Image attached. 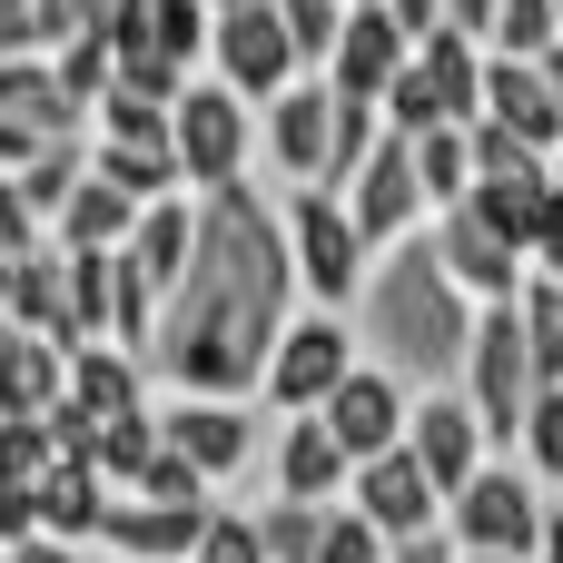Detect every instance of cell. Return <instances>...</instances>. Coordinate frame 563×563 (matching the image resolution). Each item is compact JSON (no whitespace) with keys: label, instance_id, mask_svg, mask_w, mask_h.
Returning a JSON list of instances; mask_svg holds the SVG:
<instances>
[{"label":"cell","instance_id":"1","mask_svg":"<svg viewBox=\"0 0 563 563\" xmlns=\"http://www.w3.org/2000/svg\"><path fill=\"white\" fill-rule=\"evenodd\" d=\"M188 198H198L188 267L158 287V317H148L139 356H148V376H168L188 396H257L267 336L297 307L287 228H277L267 188H247V178H218V188H188Z\"/></svg>","mask_w":563,"mask_h":563},{"label":"cell","instance_id":"2","mask_svg":"<svg viewBox=\"0 0 563 563\" xmlns=\"http://www.w3.org/2000/svg\"><path fill=\"white\" fill-rule=\"evenodd\" d=\"M346 307H356V356L396 366L406 386H455V366H465V327H475V297L445 277V257H435L426 228L386 238V247L366 257V277H356Z\"/></svg>","mask_w":563,"mask_h":563},{"label":"cell","instance_id":"3","mask_svg":"<svg viewBox=\"0 0 563 563\" xmlns=\"http://www.w3.org/2000/svg\"><path fill=\"white\" fill-rule=\"evenodd\" d=\"M544 515H554V495H544V475L525 465V455H485L455 495H445V534L465 544V554H505V563H534L544 544Z\"/></svg>","mask_w":563,"mask_h":563},{"label":"cell","instance_id":"4","mask_svg":"<svg viewBox=\"0 0 563 563\" xmlns=\"http://www.w3.org/2000/svg\"><path fill=\"white\" fill-rule=\"evenodd\" d=\"M455 386H465V406L485 416V445H495V455H515V426H525V396L544 386V376H534V346H525V317H515V297L475 307Z\"/></svg>","mask_w":563,"mask_h":563},{"label":"cell","instance_id":"5","mask_svg":"<svg viewBox=\"0 0 563 563\" xmlns=\"http://www.w3.org/2000/svg\"><path fill=\"white\" fill-rule=\"evenodd\" d=\"M277 228H287V267H297V297L307 307H346L356 297V277H366V228L346 218V198L336 188H287V208H277Z\"/></svg>","mask_w":563,"mask_h":563},{"label":"cell","instance_id":"6","mask_svg":"<svg viewBox=\"0 0 563 563\" xmlns=\"http://www.w3.org/2000/svg\"><path fill=\"white\" fill-rule=\"evenodd\" d=\"M168 148H178V188H218V178H247L257 158V109L228 89V79H198L168 99Z\"/></svg>","mask_w":563,"mask_h":563},{"label":"cell","instance_id":"7","mask_svg":"<svg viewBox=\"0 0 563 563\" xmlns=\"http://www.w3.org/2000/svg\"><path fill=\"white\" fill-rule=\"evenodd\" d=\"M346 366H356V327H346V307H287V327L267 336L257 396H267L277 416H307Z\"/></svg>","mask_w":563,"mask_h":563},{"label":"cell","instance_id":"8","mask_svg":"<svg viewBox=\"0 0 563 563\" xmlns=\"http://www.w3.org/2000/svg\"><path fill=\"white\" fill-rule=\"evenodd\" d=\"M208 79H228L247 109L277 99V89L297 79V40L277 30L267 0H228V10H208Z\"/></svg>","mask_w":563,"mask_h":563},{"label":"cell","instance_id":"9","mask_svg":"<svg viewBox=\"0 0 563 563\" xmlns=\"http://www.w3.org/2000/svg\"><path fill=\"white\" fill-rule=\"evenodd\" d=\"M406 396H416V386H406L396 366L356 356V366L317 396V426H327V435L346 445V465H356V455H376V445H406Z\"/></svg>","mask_w":563,"mask_h":563},{"label":"cell","instance_id":"10","mask_svg":"<svg viewBox=\"0 0 563 563\" xmlns=\"http://www.w3.org/2000/svg\"><path fill=\"white\" fill-rule=\"evenodd\" d=\"M158 435H168V445H178L208 485H228V475L257 455V406H247V396H188V386H168Z\"/></svg>","mask_w":563,"mask_h":563},{"label":"cell","instance_id":"11","mask_svg":"<svg viewBox=\"0 0 563 563\" xmlns=\"http://www.w3.org/2000/svg\"><path fill=\"white\" fill-rule=\"evenodd\" d=\"M426 238H435V257H445V277L475 297V307H495V297H515L525 287V247L505 238V228H485L465 198H445V208H426Z\"/></svg>","mask_w":563,"mask_h":563},{"label":"cell","instance_id":"12","mask_svg":"<svg viewBox=\"0 0 563 563\" xmlns=\"http://www.w3.org/2000/svg\"><path fill=\"white\" fill-rule=\"evenodd\" d=\"M406 455L435 475V495H455L495 445H485V416L465 406V386H416L406 396Z\"/></svg>","mask_w":563,"mask_h":563},{"label":"cell","instance_id":"13","mask_svg":"<svg viewBox=\"0 0 563 563\" xmlns=\"http://www.w3.org/2000/svg\"><path fill=\"white\" fill-rule=\"evenodd\" d=\"M336 198H346V218L366 228V247H386V238L426 228V188H416V158H406V129H376V148L356 158V178H346Z\"/></svg>","mask_w":563,"mask_h":563},{"label":"cell","instance_id":"14","mask_svg":"<svg viewBox=\"0 0 563 563\" xmlns=\"http://www.w3.org/2000/svg\"><path fill=\"white\" fill-rule=\"evenodd\" d=\"M346 505H356L376 534H416V525H435V515H445L435 475H426L406 445H376V455H356V465H346Z\"/></svg>","mask_w":563,"mask_h":563},{"label":"cell","instance_id":"15","mask_svg":"<svg viewBox=\"0 0 563 563\" xmlns=\"http://www.w3.org/2000/svg\"><path fill=\"white\" fill-rule=\"evenodd\" d=\"M208 505H218V495H208ZM208 505H158V495H129V485H109L99 544H109V563H178V554H188V534L208 525Z\"/></svg>","mask_w":563,"mask_h":563},{"label":"cell","instance_id":"16","mask_svg":"<svg viewBox=\"0 0 563 563\" xmlns=\"http://www.w3.org/2000/svg\"><path fill=\"white\" fill-rule=\"evenodd\" d=\"M0 307H10V327H30V336H49V346H79V317H69V257H59V238H49V228L10 257Z\"/></svg>","mask_w":563,"mask_h":563},{"label":"cell","instance_id":"17","mask_svg":"<svg viewBox=\"0 0 563 563\" xmlns=\"http://www.w3.org/2000/svg\"><path fill=\"white\" fill-rule=\"evenodd\" d=\"M416 40L386 20V0H346V20H336V49H327V89H356V99H376L386 79H396V59H406Z\"/></svg>","mask_w":563,"mask_h":563},{"label":"cell","instance_id":"18","mask_svg":"<svg viewBox=\"0 0 563 563\" xmlns=\"http://www.w3.org/2000/svg\"><path fill=\"white\" fill-rule=\"evenodd\" d=\"M475 119H495V129H515L525 148H563V109L554 89H544V69L534 59H505V49H485V99H475Z\"/></svg>","mask_w":563,"mask_h":563},{"label":"cell","instance_id":"19","mask_svg":"<svg viewBox=\"0 0 563 563\" xmlns=\"http://www.w3.org/2000/svg\"><path fill=\"white\" fill-rule=\"evenodd\" d=\"M30 515H40V534H59V544H99L109 475H99L89 455H49V465H40V485H30Z\"/></svg>","mask_w":563,"mask_h":563},{"label":"cell","instance_id":"20","mask_svg":"<svg viewBox=\"0 0 563 563\" xmlns=\"http://www.w3.org/2000/svg\"><path fill=\"white\" fill-rule=\"evenodd\" d=\"M267 109V158L287 168V178H317V158H327V79L317 69H297L277 99H257Z\"/></svg>","mask_w":563,"mask_h":563},{"label":"cell","instance_id":"21","mask_svg":"<svg viewBox=\"0 0 563 563\" xmlns=\"http://www.w3.org/2000/svg\"><path fill=\"white\" fill-rule=\"evenodd\" d=\"M0 119H20V129H40V139L89 129L79 99L59 89V69H49V49H0Z\"/></svg>","mask_w":563,"mask_h":563},{"label":"cell","instance_id":"22","mask_svg":"<svg viewBox=\"0 0 563 563\" xmlns=\"http://www.w3.org/2000/svg\"><path fill=\"white\" fill-rule=\"evenodd\" d=\"M406 59H416V79H426L435 119H475V99H485V49H475L465 30H445V20H435Z\"/></svg>","mask_w":563,"mask_h":563},{"label":"cell","instance_id":"23","mask_svg":"<svg viewBox=\"0 0 563 563\" xmlns=\"http://www.w3.org/2000/svg\"><path fill=\"white\" fill-rule=\"evenodd\" d=\"M277 495H307V505H336L346 495V445L317 426V406L277 426Z\"/></svg>","mask_w":563,"mask_h":563},{"label":"cell","instance_id":"24","mask_svg":"<svg viewBox=\"0 0 563 563\" xmlns=\"http://www.w3.org/2000/svg\"><path fill=\"white\" fill-rule=\"evenodd\" d=\"M69 396H79L89 416L148 406V356H139V346H109V336H89V346H69Z\"/></svg>","mask_w":563,"mask_h":563},{"label":"cell","instance_id":"25","mask_svg":"<svg viewBox=\"0 0 563 563\" xmlns=\"http://www.w3.org/2000/svg\"><path fill=\"white\" fill-rule=\"evenodd\" d=\"M59 386H69V346H49L30 327H0V416H40Z\"/></svg>","mask_w":563,"mask_h":563},{"label":"cell","instance_id":"26","mask_svg":"<svg viewBox=\"0 0 563 563\" xmlns=\"http://www.w3.org/2000/svg\"><path fill=\"white\" fill-rule=\"evenodd\" d=\"M129 218H139V198H129V188H109L99 168H79V178H69V198H59V218H49V238H59V247H119V238H129Z\"/></svg>","mask_w":563,"mask_h":563},{"label":"cell","instance_id":"27","mask_svg":"<svg viewBox=\"0 0 563 563\" xmlns=\"http://www.w3.org/2000/svg\"><path fill=\"white\" fill-rule=\"evenodd\" d=\"M406 158H416V188H426V208H445V198H465V188H475L465 119H435V129H416V139H406Z\"/></svg>","mask_w":563,"mask_h":563},{"label":"cell","instance_id":"28","mask_svg":"<svg viewBox=\"0 0 563 563\" xmlns=\"http://www.w3.org/2000/svg\"><path fill=\"white\" fill-rule=\"evenodd\" d=\"M89 168L129 198H168L178 188V148L168 139H89Z\"/></svg>","mask_w":563,"mask_h":563},{"label":"cell","instance_id":"29","mask_svg":"<svg viewBox=\"0 0 563 563\" xmlns=\"http://www.w3.org/2000/svg\"><path fill=\"white\" fill-rule=\"evenodd\" d=\"M148 445H158V406H119V416H99V435H89V465H99L109 485H129V475L148 465Z\"/></svg>","mask_w":563,"mask_h":563},{"label":"cell","instance_id":"30","mask_svg":"<svg viewBox=\"0 0 563 563\" xmlns=\"http://www.w3.org/2000/svg\"><path fill=\"white\" fill-rule=\"evenodd\" d=\"M544 40H563V10H554V0H495V20H485V40H475V49L534 59Z\"/></svg>","mask_w":563,"mask_h":563},{"label":"cell","instance_id":"31","mask_svg":"<svg viewBox=\"0 0 563 563\" xmlns=\"http://www.w3.org/2000/svg\"><path fill=\"white\" fill-rule=\"evenodd\" d=\"M515 455L544 475V485H563V386H534L525 396V426H515Z\"/></svg>","mask_w":563,"mask_h":563},{"label":"cell","instance_id":"32","mask_svg":"<svg viewBox=\"0 0 563 563\" xmlns=\"http://www.w3.org/2000/svg\"><path fill=\"white\" fill-rule=\"evenodd\" d=\"M317 515H327V505H307V495H267V515H257V554H267V563H307V554H317Z\"/></svg>","mask_w":563,"mask_h":563},{"label":"cell","instance_id":"33","mask_svg":"<svg viewBox=\"0 0 563 563\" xmlns=\"http://www.w3.org/2000/svg\"><path fill=\"white\" fill-rule=\"evenodd\" d=\"M148 317H158V287L109 247V346H148Z\"/></svg>","mask_w":563,"mask_h":563},{"label":"cell","instance_id":"34","mask_svg":"<svg viewBox=\"0 0 563 563\" xmlns=\"http://www.w3.org/2000/svg\"><path fill=\"white\" fill-rule=\"evenodd\" d=\"M109 79L139 89V99H178L188 89V59H168L158 40H129V49H109Z\"/></svg>","mask_w":563,"mask_h":563},{"label":"cell","instance_id":"35","mask_svg":"<svg viewBox=\"0 0 563 563\" xmlns=\"http://www.w3.org/2000/svg\"><path fill=\"white\" fill-rule=\"evenodd\" d=\"M129 495H158V505H208L218 485H208V475H198V465H188V455L158 435V445H148V465L129 475Z\"/></svg>","mask_w":563,"mask_h":563},{"label":"cell","instance_id":"36","mask_svg":"<svg viewBox=\"0 0 563 563\" xmlns=\"http://www.w3.org/2000/svg\"><path fill=\"white\" fill-rule=\"evenodd\" d=\"M277 10V30L297 40V69H327V49H336V20H346V0H267Z\"/></svg>","mask_w":563,"mask_h":563},{"label":"cell","instance_id":"37","mask_svg":"<svg viewBox=\"0 0 563 563\" xmlns=\"http://www.w3.org/2000/svg\"><path fill=\"white\" fill-rule=\"evenodd\" d=\"M178 563H267V554H257V515L208 505V525L188 534V554H178Z\"/></svg>","mask_w":563,"mask_h":563},{"label":"cell","instance_id":"38","mask_svg":"<svg viewBox=\"0 0 563 563\" xmlns=\"http://www.w3.org/2000/svg\"><path fill=\"white\" fill-rule=\"evenodd\" d=\"M307 563H386V534H376L356 505H327V515H317V554H307Z\"/></svg>","mask_w":563,"mask_h":563},{"label":"cell","instance_id":"39","mask_svg":"<svg viewBox=\"0 0 563 563\" xmlns=\"http://www.w3.org/2000/svg\"><path fill=\"white\" fill-rule=\"evenodd\" d=\"M148 40L198 69V59H208V0H148Z\"/></svg>","mask_w":563,"mask_h":563},{"label":"cell","instance_id":"40","mask_svg":"<svg viewBox=\"0 0 563 563\" xmlns=\"http://www.w3.org/2000/svg\"><path fill=\"white\" fill-rule=\"evenodd\" d=\"M40 465H49L40 416H0V495H30V485H40Z\"/></svg>","mask_w":563,"mask_h":563},{"label":"cell","instance_id":"41","mask_svg":"<svg viewBox=\"0 0 563 563\" xmlns=\"http://www.w3.org/2000/svg\"><path fill=\"white\" fill-rule=\"evenodd\" d=\"M109 0H30V40L49 49V40H69V30H89Z\"/></svg>","mask_w":563,"mask_h":563},{"label":"cell","instance_id":"42","mask_svg":"<svg viewBox=\"0 0 563 563\" xmlns=\"http://www.w3.org/2000/svg\"><path fill=\"white\" fill-rule=\"evenodd\" d=\"M30 238H40V218H30V208H20V188L0 178V257H20Z\"/></svg>","mask_w":563,"mask_h":563},{"label":"cell","instance_id":"43","mask_svg":"<svg viewBox=\"0 0 563 563\" xmlns=\"http://www.w3.org/2000/svg\"><path fill=\"white\" fill-rule=\"evenodd\" d=\"M10 563H89V544H59V534H20Z\"/></svg>","mask_w":563,"mask_h":563},{"label":"cell","instance_id":"44","mask_svg":"<svg viewBox=\"0 0 563 563\" xmlns=\"http://www.w3.org/2000/svg\"><path fill=\"white\" fill-rule=\"evenodd\" d=\"M386 20H396V30H406V40H426V30H435V20H445V0H386Z\"/></svg>","mask_w":563,"mask_h":563},{"label":"cell","instance_id":"45","mask_svg":"<svg viewBox=\"0 0 563 563\" xmlns=\"http://www.w3.org/2000/svg\"><path fill=\"white\" fill-rule=\"evenodd\" d=\"M485 20H495V0H445V30H465V40H485Z\"/></svg>","mask_w":563,"mask_h":563},{"label":"cell","instance_id":"46","mask_svg":"<svg viewBox=\"0 0 563 563\" xmlns=\"http://www.w3.org/2000/svg\"><path fill=\"white\" fill-rule=\"evenodd\" d=\"M0 49H40L30 40V0H0Z\"/></svg>","mask_w":563,"mask_h":563},{"label":"cell","instance_id":"47","mask_svg":"<svg viewBox=\"0 0 563 563\" xmlns=\"http://www.w3.org/2000/svg\"><path fill=\"white\" fill-rule=\"evenodd\" d=\"M534 69H544V89H554V109H563V40H544V49H534Z\"/></svg>","mask_w":563,"mask_h":563},{"label":"cell","instance_id":"48","mask_svg":"<svg viewBox=\"0 0 563 563\" xmlns=\"http://www.w3.org/2000/svg\"><path fill=\"white\" fill-rule=\"evenodd\" d=\"M534 563H563V525L544 515V544H534Z\"/></svg>","mask_w":563,"mask_h":563},{"label":"cell","instance_id":"49","mask_svg":"<svg viewBox=\"0 0 563 563\" xmlns=\"http://www.w3.org/2000/svg\"><path fill=\"white\" fill-rule=\"evenodd\" d=\"M544 495H554V525H563V485H544Z\"/></svg>","mask_w":563,"mask_h":563},{"label":"cell","instance_id":"50","mask_svg":"<svg viewBox=\"0 0 563 563\" xmlns=\"http://www.w3.org/2000/svg\"><path fill=\"white\" fill-rule=\"evenodd\" d=\"M208 10H228V0H208Z\"/></svg>","mask_w":563,"mask_h":563},{"label":"cell","instance_id":"51","mask_svg":"<svg viewBox=\"0 0 563 563\" xmlns=\"http://www.w3.org/2000/svg\"><path fill=\"white\" fill-rule=\"evenodd\" d=\"M0 563H10V544H0Z\"/></svg>","mask_w":563,"mask_h":563},{"label":"cell","instance_id":"52","mask_svg":"<svg viewBox=\"0 0 563 563\" xmlns=\"http://www.w3.org/2000/svg\"><path fill=\"white\" fill-rule=\"evenodd\" d=\"M554 10H563V0H554Z\"/></svg>","mask_w":563,"mask_h":563}]
</instances>
